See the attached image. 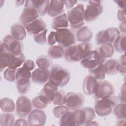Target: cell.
<instances>
[{
    "label": "cell",
    "mask_w": 126,
    "mask_h": 126,
    "mask_svg": "<svg viewBox=\"0 0 126 126\" xmlns=\"http://www.w3.org/2000/svg\"><path fill=\"white\" fill-rule=\"evenodd\" d=\"M45 112L41 109H35L32 110L28 116L29 126H43L46 121Z\"/></svg>",
    "instance_id": "cell-16"
},
{
    "label": "cell",
    "mask_w": 126,
    "mask_h": 126,
    "mask_svg": "<svg viewBox=\"0 0 126 126\" xmlns=\"http://www.w3.org/2000/svg\"><path fill=\"white\" fill-rule=\"evenodd\" d=\"M76 125H86L95 117L94 110L92 107H84L74 110Z\"/></svg>",
    "instance_id": "cell-9"
},
{
    "label": "cell",
    "mask_w": 126,
    "mask_h": 126,
    "mask_svg": "<svg viewBox=\"0 0 126 126\" xmlns=\"http://www.w3.org/2000/svg\"><path fill=\"white\" fill-rule=\"evenodd\" d=\"M59 125L61 126H75L74 111H68L61 118Z\"/></svg>",
    "instance_id": "cell-29"
},
{
    "label": "cell",
    "mask_w": 126,
    "mask_h": 126,
    "mask_svg": "<svg viewBox=\"0 0 126 126\" xmlns=\"http://www.w3.org/2000/svg\"><path fill=\"white\" fill-rule=\"evenodd\" d=\"M64 57L65 60L68 62H77L80 61L77 44H74L66 48L64 50Z\"/></svg>",
    "instance_id": "cell-25"
},
{
    "label": "cell",
    "mask_w": 126,
    "mask_h": 126,
    "mask_svg": "<svg viewBox=\"0 0 126 126\" xmlns=\"http://www.w3.org/2000/svg\"><path fill=\"white\" fill-rule=\"evenodd\" d=\"M126 106L125 102H121L117 104L113 109L114 116L117 120L126 119Z\"/></svg>",
    "instance_id": "cell-34"
},
{
    "label": "cell",
    "mask_w": 126,
    "mask_h": 126,
    "mask_svg": "<svg viewBox=\"0 0 126 126\" xmlns=\"http://www.w3.org/2000/svg\"><path fill=\"white\" fill-rule=\"evenodd\" d=\"M97 50L100 55L103 58H110L112 57L114 53V48L111 43H107L97 48Z\"/></svg>",
    "instance_id": "cell-31"
},
{
    "label": "cell",
    "mask_w": 126,
    "mask_h": 126,
    "mask_svg": "<svg viewBox=\"0 0 126 126\" xmlns=\"http://www.w3.org/2000/svg\"><path fill=\"white\" fill-rule=\"evenodd\" d=\"M57 42V41L56 32L52 31L49 33V34L48 36V37H47L48 44L50 46H53Z\"/></svg>",
    "instance_id": "cell-45"
},
{
    "label": "cell",
    "mask_w": 126,
    "mask_h": 126,
    "mask_svg": "<svg viewBox=\"0 0 126 126\" xmlns=\"http://www.w3.org/2000/svg\"><path fill=\"white\" fill-rule=\"evenodd\" d=\"M114 94L115 88L113 85L108 81L102 80L97 81L92 95L97 100L105 96L113 95Z\"/></svg>",
    "instance_id": "cell-8"
},
{
    "label": "cell",
    "mask_w": 126,
    "mask_h": 126,
    "mask_svg": "<svg viewBox=\"0 0 126 126\" xmlns=\"http://www.w3.org/2000/svg\"><path fill=\"white\" fill-rule=\"evenodd\" d=\"M117 18L121 22H126V17L125 14V9L119 10L117 12Z\"/></svg>",
    "instance_id": "cell-47"
},
{
    "label": "cell",
    "mask_w": 126,
    "mask_h": 126,
    "mask_svg": "<svg viewBox=\"0 0 126 126\" xmlns=\"http://www.w3.org/2000/svg\"><path fill=\"white\" fill-rule=\"evenodd\" d=\"M31 71L29 69L23 65L22 67H19L17 69L16 79L19 78L31 79L32 78V73Z\"/></svg>",
    "instance_id": "cell-40"
},
{
    "label": "cell",
    "mask_w": 126,
    "mask_h": 126,
    "mask_svg": "<svg viewBox=\"0 0 126 126\" xmlns=\"http://www.w3.org/2000/svg\"><path fill=\"white\" fill-rule=\"evenodd\" d=\"M0 107L4 113H12L15 111V104L12 99L8 97H3L0 99Z\"/></svg>",
    "instance_id": "cell-28"
},
{
    "label": "cell",
    "mask_w": 126,
    "mask_h": 126,
    "mask_svg": "<svg viewBox=\"0 0 126 126\" xmlns=\"http://www.w3.org/2000/svg\"><path fill=\"white\" fill-rule=\"evenodd\" d=\"M106 59L102 58L99 54L97 49L92 51L91 55L88 58L81 61V65L85 68H93L97 65L104 64Z\"/></svg>",
    "instance_id": "cell-12"
},
{
    "label": "cell",
    "mask_w": 126,
    "mask_h": 126,
    "mask_svg": "<svg viewBox=\"0 0 126 126\" xmlns=\"http://www.w3.org/2000/svg\"><path fill=\"white\" fill-rule=\"evenodd\" d=\"M84 101V96L81 93L69 92L66 94L64 104L69 110H75L81 108Z\"/></svg>",
    "instance_id": "cell-11"
},
{
    "label": "cell",
    "mask_w": 126,
    "mask_h": 126,
    "mask_svg": "<svg viewBox=\"0 0 126 126\" xmlns=\"http://www.w3.org/2000/svg\"><path fill=\"white\" fill-rule=\"evenodd\" d=\"M23 66L26 67L28 69H29L31 71L35 67V63L34 62L31 60H26L23 64Z\"/></svg>",
    "instance_id": "cell-48"
},
{
    "label": "cell",
    "mask_w": 126,
    "mask_h": 126,
    "mask_svg": "<svg viewBox=\"0 0 126 126\" xmlns=\"http://www.w3.org/2000/svg\"><path fill=\"white\" fill-rule=\"evenodd\" d=\"M65 93L62 90H58L55 94L53 101V103L55 105H61L64 104L65 100Z\"/></svg>",
    "instance_id": "cell-39"
},
{
    "label": "cell",
    "mask_w": 126,
    "mask_h": 126,
    "mask_svg": "<svg viewBox=\"0 0 126 126\" xmlns=\"http://www.w3.org/2000/svg\"><path fill=\"white\" fill-rule=\"evenodd\" d=\"M29 124L28 121H27L26 119H23V118H21L17 119L14 123V126H29Z\"/></svg>",
    "instance_id": "cell-49"
},
{
    "label": "cell",
    "mask_w": 126,
    "mask_h": 126,
    "mask_svg": "<svg viewBox=\"0 0 126 126\" xmlns=\"http://www.w3.org/2000/svg\"><path fill=\"white\" fill-rule=\"evenodd\" d=\"M46 28V23L41 18H38L25 27L27 33L33 35L44 31Z\"/></svg>",
    "instance_id": "cell-18"
},
{
    "label": "cell",
    "mask_w": 126,
    "mask_h": 126,
    "mask_svg": "<svg viewBox=\"0 0 126 126\" xmlns=\"http://www.w3.org/2000/svg\"><path fill=\"white\" fill-rule=\"evenodd\" d=\"M17 69L8 67L3 72L4 78L11 82H14L16 79Z\"/></svg>",
    "instance_id": "cell-38"
},
{
    "label": "cell",
    "mask_w": 126,
    "mask_h": 126,
    "mask_svg": "<svg viewBox=\"0 0 126 126\" xmlns=\"http://www.w3.org/2000/svg\"><path fill=\"white\" fill-rule=\"evenodd\" d=\"M56 33L57 42L63 48H67L76 43V35L69 29H60L56 31Z\"/></svg>",
    "instance_id": "cell-7"
},
{
    "label": "cell",
    "mask_w": 126,
    "mask_h": 126,
    "mask_svg": "<svg viewBox=\"0 0 126 126\" xmlns=\"http://www.w3.org/2000/svg\"><path fill=\"white\" fill-rule=\"evenodd\" d=\"M75 35L77 41L82 42H86L91 40L93 34L89 27L84 26L77 30Z\"/></svg>",
    "instance_id": "cell-22"
},
{
    "label": "cell",
    "mask_w": 126,
    "mask_h": 126,
    "mask_svg": "<svg viewBox=\"0 0 126 126\" xmlns=\"http://www.w3.org/2000/svg\"><path fill=\"white\" fill-rule=\"evenodd\" d=\"M49 73L48 69L36 68L32 73V81L35 84L43 85L49 80Z\"/></svg>",
    "instance_id": "cell-17"
},
{
    "label": "cell",
    "mask_w": 126,
    "mask_h": 126,
    "mask_svg": "<svg viewBox=\"0 0 126 126\" xmlns=\"http://www.w3.org/2000/svg\"><path fill=\"white\" fill-rule=\"evenodd\" d=\"M36 63L39 68L48 69L52 63V61L49 57L45 56H40L37 58Z\"/></svg>",
    "instance_id": "cell-37"
},
{
    "label": "cell",
    "mask_w": 126,
    "mask_h": 126,
    "mask_svg": "<svg viewBox=\"0 0 126 126\" xmlns=\"http://www.w3.org/2000/svg\"><path fill=\"white\" fill-rule=\"evenodd\" d=\"M64 0H50L48 15L52 17H56L64 11Z\"/></svg>",
    "instance_id": "cell-19"
},
{
    "label": "cell",
    "mask_w": 126,
    "mask_h": 126,
    "mask_svg": "<svg viewBox=\"0 0 126 126\" xmlns=\"http://www.w3.org/2000/svg\"><path fill=\"white\" fill-rule=\"evenodd\" d=\"M32 104L33 107L35 108L36 109H44L47 106L48 104L43 102L39 97L38 95L34 97L32 100Z\"/></svg>",
    "instance_id": "cell-44"
},
{
    "label": "cell",
    "mask_w": 126,
    "mask_h": 126,
    "mask_svg": "<svg viewBox=\"0 0 126 126\" xmlns=\"http://www.w3.org/2000/svg\"><path fill=\"white\" fill-rule=\"evenodd\" d=\"M58 90L57 86L48 81L44 84L38 96L43 102L48 105L53 102L55 94Z\"/></svg>",
    "instance_id": "cell-13"
},
{
    "label": "cell",
    "mask_w": 126,
    "mask_h": 126,
    "mask_svg": "<svg viewBox=\"0 0 126 126\" xmlns=\"http://www.w3.org/2000/svg\"><path fill=\"white\" fill-rule=\"evenodd\" d=\"M69 26V23L65 13H63L55 17L52 21L51 27L52 29L57 30L60 29L67 28Z\"/></svg>",
    "instance_id": "cell-24"
},
{
    "label": "cell",
    "mask_w": 126,
    "mask_h": 126,
    "mask_svg": "<svg viewBox=\"0 0 126 126\" xmlns=\"http://www.w3.org/2000/svg\"><path fill=\"white\" fill-rule=\"evenodd\" d=\"M77 2V0H64V4L67 9L72 8Z\"/></svg>",
    "instance_id": "cell-50"
},
{
    "label": "cell",
    "mask_w": 126,
    "mask_h": 126,
    "mask_svg": "<svg viewBox=\"0 0 126 126\" xmlns=\"http://www.w3.org/2000/svg\"><path fill=\"white\" fill-rule=\"evenodd\" d=\"M26 61V57L23 53L16 56L10 52H0V71L6 67L17 69Z\"/></svg>",
    "instance_id": "cell-3"
},
{
    "label": "cell",
    "mask_w": 126,
    "mask_h": 126,
    "mask_svg": "<svg viewBox=\"0 0 126 126\" xmlns=\"http://www.w3.org/2000/svg\"><path fill=\"white\" fill-rule=\"evenodd\" d=\"M118 97L110 95L97 99L94 102V111L97 115L105 117L109 115L114 107L118 104Z\"/></svg>",
    "instance_id": "cell-2"
},
{
    "label": "cell",
    "mask_w": 126,
    "mask_h": 126,
    "mask_svg": "<svg viewBox=\"0 0 126 126\" xmlns=\"http://www.w3.org/2000/svg\"><path fill=\"white\" fill-rule=\"evenodd\" d=\"M64 51L63 47L59 45L51 46L48 50L49 57L53 59H59L64 56Z\"/></svg>",
    "instance_id": "cell-32"
},
{
    "label": "cell",
    "mask_w": 126,
    "mask_h": 126,
    "mask_svg": "<svg viewBox=\"0 0 126 126\" xmlns=\"http://www.w3.org/2000/svg\"><path fill=\"white\" fill-rule=\"evenodd\" d=\"M69 110V109L66 106L63 105H57L53 108V113L55 117L57 118H61Z\"/></svg>",
    "instance_id": "cell-41"
},
{
    "label": "cell",
    "mask_w": 126,
    "mask_h": 126,
    "mask_svg": "<svg viewBox=\"0 0 126 126\" xmlns=\"http://www.w3.org/2000/svg\"><path fill=\"white\" fill-rule=\"evenodd\" d=\"M97 82V80L92 74L87 75L83 81V90L85 94L92 95L94 87Z\"/></svg>",
    "instance_id": "cell-20"
},
{
    "label": "cell",
    "mask_w": 126,
    "mask_h": 126,
    "mask_svg": "<svg viewBox=\"0 0 126 126\" xmlns=\"http://www.w3.org/2000/svg\"><path fill=\"white\" fill-rule=\"evenodd\" d=\"M84 6L82 3L78 4L67 12V18L70 27L73 30H78L84 24Z\"/></svg>",
    "instance_id": "cell-4"
},
{
    "label": "cell",
    "mask_w": 126,
    "mask_h": 126,
    "mask_svg": "<svg viewBox=\"0 0 126 126\" xmlns=\"http://www.w3.org/2000/svg\"><path fill=\"white\" fill-rule=\"evenodd\" d=\"M101 0H89L84 10V20L91 22L96 19L102 13L103 7Z\"/></svg>",
    "instance_id": "cell-5"
},
{
    "label": "cell",
    "mask_w": 126,
    "mask_h": 126,
    "mask_svg": "<svg viewBox=\"0 0 126 126\" xmlns=\"http://www.w3.org/2000/svg\"><path fill=\"white\" fill-rule=\"evenodd\" d=\"M114 2H115L117 5L121 8L122 9H125V4L126 1V0H114Z\"/></svg>",
    "instance_id": "cell-51"
},
{
    "label": "cell",
    "mask_w": 126,
    "mask_h": 126,
    "mask_svg": "<svg viewBox=\"0 0 126 126\" xmlns=\"http://www.w3.org/2000/svg\"><path fill=\"white\" fill-rule=\"evenodd\" d=\"M31 79L25 78H19L16 80V85L17 90L21 94H27L31 87Z\"/></svg>",
    "instance_id": "cell-27"
},
{
    "label": "cell",
    "mask_w": 126,
    "mask_h": 126,
    "mask_svg": "<svg viewBox=\"0 0 126 126\" xmlns=\"http://www.w3.org/2000/svg\"><path fill=\"white\" fill-rule=\"evenodd\" d=\"M15 123V116L11 113L1 114L0 116V125L1 126H12Z\"/></svg>",
    "instance_id": "cell-36"
},
{
    "label": "cell",
    "mask_w": 126,
    "mask_h": 126,
    "mask_svg": "<svg viewBox=\"0 0 126 126\" xmlns=\"http://www.w3.org/2000/svg\"><path fill=\"white\" fill-rule=\"evenodd\" d=\"M119 31L122 32V33L126 34V22H121L119 26Z\"/></svg>",
    "instance_id": "cell-52"
},
{
    "label": "cell",
    "mask_w": 126,
    "mask_h": 126,
    "mask_svg": "<svg viewBox=\"0 0 126 126\" xmlns=\"http://www.w3.org/2000/svg\"><path fill=\"white\" fill-rule=\"evenodd\" d=\"M70 73L68 69L60 65L53 66L50 70L49 81L58 87H63L69 82Z\"/></svg>",
    "instance_id": "cell-1"
},
{
    "label": "cell",
    "mask_w": 126,
    "mask_h": 126,
    "mask_svg": "<svg viewBox=\"0 0 126 126\" xmlns=\"http://www.w3.org/2000/svg\"><path fill=\"white\" fill-rule=\"evenodd\" d=\"M25 1L24 0H16L15 1V5L16 6L22 5Z\"/></svg>",
    "instance_id": "cell-54"
},
{
    "label": "cell",
    "mask_w": 126,
    "mask_h": 126,
    "mask_svg": "<svg viewBox=\"0 0 126 126\" xmlns=\"http://www.w3.org/2000/svg\"><path fill=\"white\" fill-rule=\"evenodd\" d=\"M26 30L25 27L20 24H14L10 27V34L14 38L22 41L27 35Z\"/></svg>",
    "instance_id": "cell-21"
},
{
    "label": "cell",
    "mask_w": 126,
    "mask_h": 126,
    "mask_svg": "<svg viewBox=\"0 0 126 126\" xmlns=\"http://www.w3.org/2000/svg\"><path fill=\"white\" fill-rule=\"evenodd\" d=\"M89 72L93 75L97 80H103L105 78V72L103 64H100L97 66L89 69Z\"/></svg>",
    "instance_id": "cell-35"
},
{
    "label": "cell",
    "mask_w": 126,
    "mask_h": 126,
    "mask_svg": "<svg viewBox=\"0 0 126 126\" xmlns=\"http://www.w3.org/2000/svg\"><path fill=\"white\" fill-rule=\"evenodd\" d=\"M113 47L116 51L121 53H125L126 51V34H120L113 42Z\"/></svg>",
    "instance_id": "cell-33"
},
{
    "label": "cell",
    "mask_w": 126,
    "mask_h": 126,
    "mask_svg": "<svg viewBox=\"0 0 126 126\" xmlns=\"http://www.w3.org/2000/svg\"><path fill=\"white\" fill-rule=\"evenodd\" d=\"M119 61L115 59H110L103 64L105 74L108 75H114L118 72Z\"/></svg>",
    "instance_id": "cell-26"
},
{
    "label": "cell",
    "mask_w": 126,
    "mask_h": 126,
    "mask_svg": "<svg viewBox=\"0 0 126 126\" xmlns=\"http://www.w3.org/2000/svg\"><path fill=\"white\" fill-rule=\"evenodd\" d=\"M120 34L119 30L114 27L99 31L95 35V41L98 45L112 44Z\"/></svg>",
    "instance_id": "cell-6"
},
{
    "label": "cell",
    "mask_w": 126,
    "mask_h": 126,
    "mask_svg": "<svg viewBox=\"0 0 126 126\" xmlns=\"http://www.w3.org/2000/svg\"><path fill=\"white\" fill-rule=\"evenodd\" d=\"M119 61L118 72L122 75H125L126 73V62L125 53L120 58Z\"/></svg>",
    "instance_id": "cell-43"
},
{
    "label": "cell",
    "mask_w": 126,
    "mask_h": 126,
    "mask_svg": "<svg viewBox=\"0 0 126 126\" xmlns=\"http://www.w3.org/2000/svg\"><path fill=\"white\" fill-rule=\"evenodd\" d=\"M80 61L89 57L92 54V45L89 42H81L77 44Z\"/></svg>",
    "instance_id": "cell-23"
},
{
    "label": "cell",
    "mask_w": 126,
    "mask_h": 126,
    "mask_svg": "<svg viewBox=\"0 0 126 126\" xmlns=\"http://www.w3.org/2000/svg\"><path fill=\"white\" fill-rule=\"evenodd\" d=\"M99 124L96 121H91L86 125V126H98Z\"/></svg>",
    "instance_id": "cell-53"
},
{
    "label": "cell",
    "mask_w": 126,
    "mask_h": 126,
    "mask_svg": "<svg viewBox=\"0 0 126 126\" xmlns=\"http://www.w3.org/2000/svg\"><path fill=\"white\" fill-rule=\"evenodd\" d=\"M39 15L35 8L32 6H25L23 12L19 17L22 25L26 27L39 18Z\"/></svg>",
    "instance_id": "cell-14"
},
{
    "label": "cell",
    "mask_w": 126,
    "mask_h": 126,
    "mask_svg": "<svg viewBox=\"0 0 126 126\" xmlns=\"http://www.w3.org/2000/svg\"><path fill=\"white\" fill-rule=\"evenodd\" d=\"M125 84L124 83L121 87L120 93L118 97V100L122 102H125Z\"/></svg>",
    "instance_id": "cell-46"
},
{
    "label": "cell",
    "mask_w": 126,
    "mask_h": 126,
    "mask_svg": "<svg viewBox=\"0 0 126 126\" xmlns=\"http://www.w3.org/2000/svg\"><path fill=\"white\" fill-rule=\"evenodd\" d=\"M33 105L31 99L25 95L19 96L16 102V113L20 118L29 116L32 111Z\"/></svg>",
    "instance_id": "cell-10"
},
{
    "label": "cell",
    "mask_w": 126,
    "mask_h": 126,
    "mask_svg": "<svg viewBox=\"0 0 126 126\" xmlns=\"http://www.w3.org/2000/svg\"><path fill=\"white\" fill-rule=\"evenodd\" d=\"M2 41L6 44L9 52L12 54L18 56L22 54L23 44L22 42L14 38L11 35H6Z\"/></svg>",
    "instance_id": "cell-15"
},
{
    "label": "cell",
    "mask_w": 126,
    "mask_h": 126,
    "mask_svg": "<svg viewBox=\"0 0 126 126\" xmlns=\"http://www.w3.org/2000/svg\"><path fill=\"white\" fill-rule=\"evenodd\" d=\"M50 0H32V5L37 10L39 16H44L47 12Z\"/></svg>",
    "instance_id": "cell-30"
},
{
    "label": "cell",
    "mask_w": 126,
    "mask_h": 126,
    "mask_svg": "<svg viewBox=\"0 0 126 126\" xmlns=\"http://www.w3.org/2000/svg\"><path fill=\"white\" fill-rule=\"evenodd\" d=\"M47 30L46 29L42 32L33 35V39L35 42L39 44H45L47 42L46 33Z\"/></svg>",
    "instance_id": "cell-42"
}]
</instances>
